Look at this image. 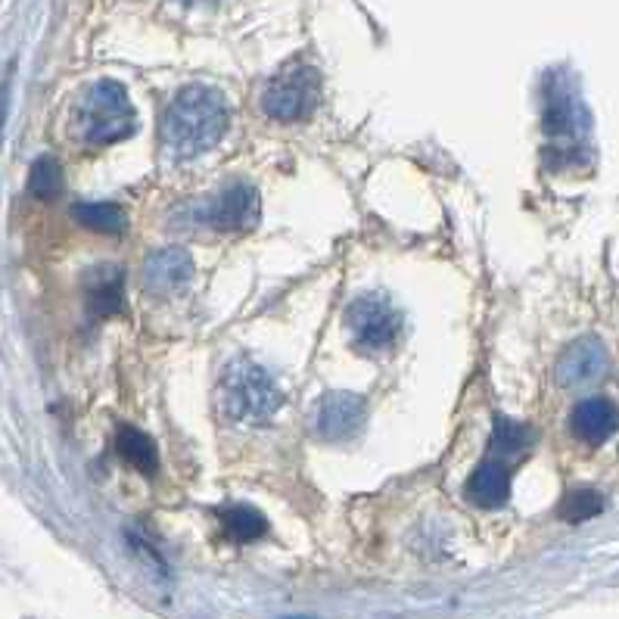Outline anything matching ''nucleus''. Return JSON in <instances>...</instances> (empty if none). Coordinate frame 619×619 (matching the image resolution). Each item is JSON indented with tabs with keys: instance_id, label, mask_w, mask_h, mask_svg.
I'll use <instances>...</instances> for the list:
<instances>
[{
	"instance_id": "nucleus-1",
	"label": "nucleus",
	"mask_w": 619,
	"mask_h": 619,
	"mask_svg": "<svg viewBox=\"0 0 619 619\" xmlns=\"http://www.w3.org/2000/svg\"><path fill=\"white\" fill-rule=\"evenodd\" d=\"M230 125L228 100L215 87L190 84L178 91L163 115V147L175 159H196L225 137Z\"/></svg>"
},
{
	"instance_id": "nucleus-2",
	"label": "nucleus",
	"mask_w": 619,
	"mask_h": 619,
	"mask_svg": "<svg viewBox=\"0 0 619 619\" xmlns=\"http://www.w3.org/2000/svg\"><path fill=\"white\" fill-rule=\"evenodd\" d=\"M218 405L230 424L259 426L278 414L283 392L261 364L252 359H234L218 383Z\"/></svg>"
},
{
	"instance_id": "nucleus-3",
	"label": "nucleus",
	"mask_w": 619,
	"mask_h": 619,
	"mask_svg": "<svg viewBox=\"0 0 619 619\" xmlns=\"http://www.w3.org/2000/svg\"><path fill=\"white\" fill-rule=\"evenodd\" d=\"M137 125L128 91L113 79L91 84L75 110V134L91 147H110L125 141Z\"/></svg>"
},
{
	"instance_id": "nucleus-4",
	"label": "nucleus",
	"mask_w": 619,
	"mask_h": 619,
	"mask_svg": "<svg viewBox=\"0 0 619 619\" xmlns=\"http://www.w3.org/2000/svg\"><path fill=\"white\" fill-rule=\"evenodd\" d=\"M345 327L361 355H386L402 337V311L383 293H364L345 311Z\"/></svg>"
},
{
	"instance_id": "nucleus-5",
	"label": "nucleus",
	"mask_w": 619,
	"mask_h": 619,
	"mask_svg": "<svg viewBox=\"0 0 619 619\" xmlns=\"http://www.w3.org/2000/svg\"><path fill=\"white\" fill-rule=\"evenodd\" d=\"M318 97H321L318 72L309 65H296L265 87L261 110L278 122H299L318 106Z\"/></svg>"
},
{
	"instance_id": "nucleus-6",
	"label": "nucleus",
	"mask_w": 619,
	"mask_h": 619,
	"mask_svg": "<svg viewBox=\"0 0 619 619\" xmlns=\"http://www.w3.org/2000/svg\"><path fill=\"white\" fill-rule=\"evenodd\" d=\"M368 421V405L352 392H327L314 407V433L327 442H345Z\"/></svg>"
},
{
	"instance_id": "nucleus-7",
	"label": "nucleus",
	"mask_w": 619,
	"mask_h": 619,
	"mask_svg": "<svg viewBox=\"0 0 619 619\" xmlns=\"http://www.w3.org/2000/svg\"><path fill=\"white\" fill-rule=\"evenodd\" d=\"M607 349L598 337H582V340L570 342L564 349V355L557 361L555 374L560 386H588L595 380H601L607 374Z\"/></svg>"
},
{
	"instance_id": "nucleus-8",
	"label": "nucleus",
	"mask_w": 619,
	"mask_h": 619,
	"mask_svg": "<svg viewBox=\"0 0 619 619\" xmlns=\"http://www.w3.org/2000/svg\"><path fill=\"white\" fill-rule=\"evenodd\" d=\"M206 221L215 230H249L259 221V194L249 184H230L206 209Z\"/></svg>"
},
{
	"instance_id": "nucleus-9",
	"label": "nucleus",
	"mask_w": 619,
	"mask_h": 619,
	"mask_svg": "<svg viewBox=\"0 0 619 619\" xmlns=\"http://www.w3.org/2000/svg\"><path fill=\"white\" fill-rule=\"evenodd\" d=\"M194 278V259L187 249H156L144 259V287L147 293L172 296L180 287H187V280Z\"/></svg>"
},
{
	"instance_id": "nucleus-10",
	"label": "nucleus",
	"mask_w": 619,
	"mask_h": 619,
	"mask_svg": "<svg viewBox=\"0 0 619 619\" xmlns=\"http://www.w3.org/2000/svg\"><path fill=\"white\" fill-rule=\"evenodd\" d=\"M619 426V411L610 399L591 395L582 399L579 405L572 407L570 414V430L576 440H582L586 445H601L607 442Z\"/></svg>"
},
{
	"instance_id": "nucleus-11",
	"label": "nucleus",
	"mask_w": 619,
	"mask_h": 619,
	"mask_svg": "<svg viewBox=\"0 0 619 619\" xmlns=\"http://www.w3.org/2000/svg\"><path fill=\"white\" fill-rule=\"evenodd\" d=\"M84 302L97 318H110L122 311L125 302V275L115 265H97L84 275Z\"/></svg>"
},
{
	"instance_id": "nucleus-12",
	"label": "nucleus",
	"mask_w": 619,
	"mask_h": 619,
	"mask_svg": "<svg viewBox=\"0 0 619 619\" xmlns=\"http://www.w3.org/2000/svg\"><path fill=\"white\" fill-rule=\"evenodd\" d=\"M464 495L467 502H473L476 507H502L510 495V476H507L505 464L498 461H483L473 476L464 486Z\"/></svg>"
},
{
	"instance_id": "nucleus-13",
	"label": "nucleus",
	"mask_w": 619,
	"mask_h": 619,
	"mask_svg": "<svg viewBox=\"0 0 619 619\" xmlns=\"http://www.w3.org/2000/svg\"><path fill=\"white\" fill-rule=\"evenodd\" d=\"M115 448H118V455L125 457L134 471H141L144 476H153L156 467H159L156 442L149 440L144 430H137V426H118V433H115Z\"/></svg>"
},
{
	"instance_id": "nucleus-14",
	"label": "nucleus",
	"mask_w": 619,
	"mask_h": 619,
	"mask_svg": "<svg viewBox=\"0 0 619 619\" xmlns=\"http://www.w3.org/2000/svg\"><path fill=\"white\" fill-rule=\"evenodd\" d=\"M529 445H533V430H529V426L517 424V421H510V417H498V421H495V430H492L489 440L492 461H498V464L514 461V457H520Z\"/></svg>"
},
{
	"instance_id": "nucleus-15",
	"label": "nucleus",
	"mask_w": 619,
	"mask_h": 619,
	"mask_svg": "<svg viewBox=\"0 0 619 619\" xmlns=\"http://www.w3.org/2000/svg\"><path fill=\"white\" fill-rule=\"evenodd\" d=\"M72 218L94 234H122L128 228V218L115 203H79L72 206Z\"/></svg>"
},
{
	"instance_id": "nucleus-16",
	"label": "nucleus",
	"mask_w": 619,
	"mask_h": 619,
	"mask_svg": "<svg viewBox=\"0 0 619 619\" xmlns=\"http://www.w3.org/2000/svg\"><path fill=\"white\" fill-rule=\"evenodd\" d=\"M221 523H225V533L234 541H256L268 533V520L261 517L256 507L249 505H230L221 510Z\"/></svg>"
},
{
	"instance_id": "nucleus-17",
	"label": "nucleus",
	"mask_w": 619,
	"mask_h": 619,
	"mask_svg": "<svg viewBox=\"0 0 619 619\" xmlns=\"http://www.w3.org/2000/svg\"><path fill=\"white\" fill-rule=\"evenodd\" d=\"M576 103L572 97L560 87L548 97V106H545V131L551 137H560V141H576Z\"/></svg>"
},
{
	"instance_id": "nucleus-18",
	"label": "nucleus",
	"mask_w": 619,
	"mask_h": 619,
	"mask_svg": "<svg viewBox=\"0 0 619 619\" xmlns=\"http://www.w3.org/2000/svg\"><path fill=\"white\" fill-rule=\"evenodd\" d=\"M29 194L41 203H50V199L63 194V168L53 156L34 159L32 172H29Z\"/></svg>"
},
{
	"instance_id": "nucleus-19",
	"label": "nucleus",
	"mask_w": 619,
	"mask_h": 619,
	"mask_svg": "<svg viewBox=\"0 0 619 619\" xmlns=\"http://www.w3.org/2000/svg\"><path fill=\"white\" fill-rule=\"evenodd\" d=\"M603 510V498L595 489H576L560 502V520L567 523H586L591 517H598Z\"/></svg>"
},
{
	"instance_id": "nucleus-20",
	"label": "nucleus",
	"mask_w": 619,
	"mask_h": 619,
	"mask_svg": "<svg viewBox=\"0 0 619 619\" xmlns=\"http://www.w3.org/2000/svg\"><path fill=\"white\" fill-rule=\"evenodd\" d=\"M180 3H187V7H194V3H209V0H180Z\"/></svg>"
}]
</instances>
